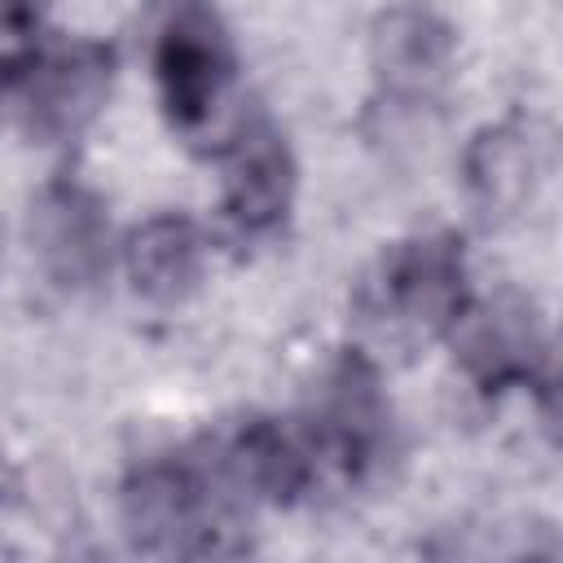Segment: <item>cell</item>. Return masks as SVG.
Wrapping results in <instances>:
<instances>
[{"label": "cell", "instance_id": "6da1fadb", "mask_svg": "<svg viewBox=\"0 0 563 563\" xmlns=\"http://www.w3.org/2000/svg\"><path fill=\"white\" fill-rule=\"evenodd\" d=\"M123 532L145 554L167 559H220L251 545V506L229 488V479L207 457L202 440L185 453H163L141 462L119 493Z\"/></svg>", "mask_w": 563, "mask_h": 563}, {"label": "cell", "instance_id": "7a4b0ae2", "mask_svg": "<svg viewBox=\"0 0 563 563\" xmlns=\"http://www.w3.org/2000/svg\"><path fill=\"white\" fill-rule=\"evenodd\" d=\"M466 299V260L453 233H422L387 246L356 286L361 321L387 343L449 334Z\"/></svg>", "mask_w": 563, "mask_h": 563}, {"label": "cell", "instance_id": "3957f363", "mask_svg": "<svg viewBox=\"0 0 563 563\" xmlns=\"http://www.w3.org/2000/svg\"><path fill=\"white\" fill-rule=\"evenodd\" d=\"M299 435L317 475L334 471L343 484H361L383 466L391 440V405L365 352H339L321 369Z\"/></svg>", "mask_w": 563, "mask_h": 563}, {"label": "cell", "instance_id": "277c9868", "mask_svg": "<svg viewBox=\"0 0 563 563\" xmlns=\"http://www.w3.org/2000/svg\"><path fill=\"white\" fill-rule=\"evenodd\" d=\"M114 57L106 44H35L0 66V106L35 141H70L106 101Z\"/></svg>", "mask_w": 563, "mask_h": 563}, {"label": "cell", "instance_id": "5b68a950", "mask_svg": "<svg viewBox=\"0 0 563 563\" xmlns=\"http://www.w3.org/2000/svg\"><path fill=\"white\" fill-rule=\"evenodd\" d=\"M449 343L466 378L484 391L550 387V339L537 303L519 290L466 299V308L449 330Z\"/></svg>", "mask_w": 563, "mask_h": 563}, {"label": "cell", "instance_id": "8992f818", "mask_svg": "<svg viewBox=\"0 0 563 563\" xmlns=\"http://www.w3.org/2000/svg\"><path fill=\"white\" fill-rule=\"evenodd\" d=\"M154 79L167 119L180 132H198L233 84V44L220 13L202 0H180L154 44Z\"/></svg>", "mask_w": 563, "mask_h": 563}, {"label": "cell", "instance_id": "52a82bcc", "mask_svg": "<svg viewBox=\"0 0 563 563\" xmlns=\"http://www.w3.org/2000/svg\"><path fill=\"white\" fill-rule=\"evenodd\" d=\"M202 449L246 506H290L317 484L299 427H282L277 418H242L220 427L202 435Z\"/></svg>", "mask_w": 563, "mask_h": 563}, {"label": "cell", "instance_id": "ba28073f", "mask_svg": "<svg viewBox=\"0 0 563 563\" xmlns=\"http://www.w3.org/2000/svg\"><path fill=\"white\" fill-rule=\"evenodd\" d=\"M26 238L40 268L66 286L84 290L110 268V220L92 189L79 180H53L35 194L26 216Z\"/></svg>", "mask_w": 563, "mask_h": 563}, {"label": "cell", "instance_id": "9c48e42d", "mask_svg": "<svg viewBox=\"0 0 563 563\" xmlns=\"http://www.w3.org/2000/svg\"><path fill=\"white\" fill-rule=\"evenodd\" d=\"M295 202V158L268 119H246L224 150L220 211L238 238H268Z\"/></svg>", "mask_w": 563, "mask_h": 563}, {"label": "cell", "instance_id": "30bf717a", "mask_svg": "<svg viewBox=\"0 0 563 563\" xmlns=\"http://www.w3.org/2000/svg\"><path fill=\"white\" fill-rule=\"evenodd\" d=\"M453 53H457L453 26L422 4L387 9L369 31L374 84L396 106L431 101L453 75Z\"/></svg>", "mask_w": 563, "mask_h": 563}, {"label": "cell", "instance_id": "8fae6325", "mask_svg": "<svg viewBox=\"0 0 563 563\" xmlns=\"http://www.w3.org/2000/svg\"><path fill=\"white\" fill-rule=\"evenodd\" d=\"M541 172V145L515 123L484 128L462 154V185L484 220H506L523 211L537 194Z\"/></svg>", "mask_w": 563, "mask_h": 563}, {"label": "cell", "instance_id": "7c38bea8", "mask_svg": "<svg viewBox=\"0 0 563 563\" xmlns=\"http://www.w3.org/2000/svg\"><path fill=\"white\" fill-rule=\"evenodd\" d=\"M202 233L189 216H154L141 229L128 233L123 268L132 277V290L154 303H176L194 290L202 273Z\"/></svg>", "mask_w": 563, "mask_h": 563}]
</instances>
